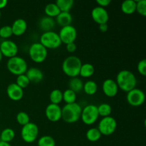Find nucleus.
<instances>
[{"label":"nucleus","instance_id":"1","mask_svg":"<svg viewBox=\"0 0 146 146\" xmlns=\"http://www.w3.org/2000/svg\"><path fill=\"white\" fill-rule=\"evenodd\" d=\"M116 84L118 88L128 93L135 88L137 84L136 77L134 74L128 70L119 71L116 76Z\"/></svg>","mask_w":146,"mask_h":146},{"label":"nucleus","instance_id":"2","mask_svg":"<svg viewBox=\"0 0 146 146\" xmlns=\"http://www.w3.org/2000/svg\"><path fill=\"white\" fill-rule=\"evenodd\" d=\"M82 62L78 56H69L62 63V70L64 74L71 78L78 77Z\"/></svg>","mask_w":146,"mask_h":146},{"label":"nucleus","instance_id":"3","mask_svg":"<svg viewBox=\"0 0 146 146\" xmlns=\"http://www.w3.org/2000/svg\"><path fill=\"white\" fill-rule=\"evenodd\" d=\"M82 108L77 103L66 104L61 108V118L65 122L73 123L78 121L81 118Z\"/></svg>","mask_w":146,"mask_h":146},{"label":"nucleus","instance_id":"4","mask_svg":"<svg viewBox=\"0 0 146 146\" xmlns=\"http://www.w3.org/2000/svg\"><path fill=\"white\" fill-rule=\"evenodd\" d=\"M7 66L9 72L16 76L25 74L28 69V65L26 60L19 56L9 58Z\"/></svg>","mask_w":146,"mask_h":146},{"label":"nucleus","instance_id":"5","mask_svg":"<svg viewBox=\"0 0 146 146\" xmlns=\"http://www.w3.org/2000/svg\"><path fill=\"white\" fill-rule=\"evenodd\" d=\"M40 43L45 48L50 49L58 48L62 44L58 34L54 31H46L43 33L40 37Z\"/></svg>","mask_w":146,"mask_h":146},{"label":"nucleus","instance_id":"6","mask_svg":"<svg viewBox=\"0 0 146 146\" xmlns=\"http://www.w3.org/2000/svg\"><path fill=\"white\" fill-rule=\"evenodd\" d=\"M29 55L33 61L36 63H42L48 55L47 48L40 42L33 43L29 48Z\"/></svg>","mask_w":146,"mask_h":146},{"label":"nucleus","instance_id":"7","mask_svg":"<svg viewBox=\"0 0 146 146\" xmlns=\"http://www.w3.org/2000/svg\"><path fill=\"white\" fill-rule=\"evenodd\" d=\"M98 106L94 104L87 105L82 108L81 118L86 125H92L98 120Z\"/></svg>","mask_w":146,"mask_h":146},{"label":"nucleus","instance_id":"8","mask_svg":"<svg viewBox=\"0 0 146 146\" xmlns=\"http://www.w3.org/2000/svg\"><path fill=\"white\" fill-rule=\"evenodd\" d=\"M38 128L36 124L29 122L23 125L21 130V136L23 141L27 143H31L37 139Z\"/></svg>","mask_w":146,"mask_h":146},{"label":"nucleus","instance_id":"9","mask_svg":"<svg viewBox=\"0 0 146 146\" xmlns=\"http://www.w3.org/2000/svg\"><path fill=\"white\" fill-rule=\"evenodd\" d=\"M117 128V121L113 117H104L98 123V129L101 135H110L113 133Z\"/></svg>","mask_w":146,"mask_h":146},{"label":"nucleus","instance_id":"10","mask_svg":"<svg viewBox=\"0 0 146 146\" xmlns=\"http://www.w3.org/2000/svg\"><path fill=\"white\" fill-rule=\"evenodd\" d=\"M145 99V93L139 88H135L127 93V101L133 106H140L143 104Z\"/></svg>","mask_w":146,"mask_h":146},{"label":"nucleus","instance_id":"11","mask_svg":"<svg viewBox=\"0 0 146 146\" xmlns=\"http://www.w3.org/2000/svg\"><path fill=\"white\" fill-rule=\"evenodd\" d=\"M60 38L61 42L67 44L69 43H73L75 41L77 37V31L76 29L72 26L68 25L62 27L59 31Z\"/></svg>","mask_w":146,"mask_h":146},{"label":"nucleus","instance_id":"12","mask_svg":"<svg viewBox=\"0 0 146 146\" xmlns=\"http://www.w3.org/2000/svg\"><path fill=\"white\" fill-rule=\"evenodd\" d=\"M0 51L2 56L9 58L17 56L18 46L17 44L11 40H4L0 44Z\"/></svg>","mask_w":146,"mask_h":146},{"label":"nucleus","instance_id":"13","mask_svg":"<svg viewBox=\"0 0 146 146\" xmlns=\"http://www.w3.org/2000/svg\"><path fill=\"white\" fill-rule=\"evenodd\" d=\"M91 17L94 21L98 25L102 24H107L109 19V14L108 11L104 7L98 6L93 9L91 11Z\"/></svg>","mask_w":146,"mask_h":146},{"label":"nucleus","instance_id":"14","mask_svg":"<svg viewBox=\"0 0 146 146\" xmlns=\"http://www.w3.org/2000/svg\"><path fill=\"white\" fill-rule=\"evenodd\" d=\"M45 114L50 121L57 122L61 118V108L59 105L50 104L46 108Z\"/></svg>","mask_w":146,"mask_h":146},{"label":"nucleus","instance_id":"15","mask_svg":"<svg viewBox=\"0 0 146 146\" xmlns=\"http://www.w3.org/2000/svg\"><path fill=\"white\" fill-rule=\"evenodd\" d=\"M7 94L9 98L14 101H19L24 96V91H23V88L19 86L15 83L10 84L7 86Z\"/></svg>","mask_w":146,"mask_h":146},{"label":"nucleus","instance_id":"16","mask_svg":"<svg viewBox=\"0 0 146 146\" xmlns=\"http://www.w3.org/2000/svg\"><path fill=\"white\" fill-rule=\"evenodd\" d=\"M102 89L106 96L108 97H114L118 94V86L116 81L111 78H108L103 83Z\"/></svg>","mask_w":146,"mask_h":146},{"label":"nucleus","instance_id":"17","mask_svg":"<svg viewBox=\"0 0 146 146\" xmlns=\"http://www.w3.org/2000/svg\"><path fill=\"white\" fill-rule=\"evenodd\" d=\"M13 34L15 36H21L26 32L27 29V23L24 19H17L13 22L12 26Z\"/></svg>","mask_w":146,"mask_h":146},{"label":"nucleus","instance_id":"18","mask_svg":"<svg viewBox=\"0 0 146 146\" xmlns=\"http://www.w3.org/2000/svg\"><path fill=\"white\" fill-rule=\"evenodd\" d=\"M25 74L30 82L38 83L42 81V79L44 78L43 72L41 71V70L36 67H31V68L27 69Z\"/></svg>","mask_w":146,"mask_h":146},{"label":"nucleus","instance_id":"19","mask_svg":"<svg viewBox=\"0 0 146 146\" xmlns=\"http://www.w3.org/2000/svg\"><path fill=\"white\" fill-rule=\"evenodd\" d=\"M55 24L56 23L54 18L46 16L40 19L38 25H39L40 29L43 30L44 32H46V31H52L53 28L55 27Z\"/></svg>","mask_w":146,"mask_h":146},{"label":"nucleus","instance_id":"20","mask_svg":"<svg viewBox=\"0 0 146 146\" xmlns=\"http://www.w3.org/2000/svg\"><path fill=\"white\" fill-rule=\"evenodd\" d=\"M72 16L70 12H63L61 11L58 16L56 17V23L61 27L71 25L72 22Z\"/></svg>","mask_w":146,"mask_h":146},{"label":"nucleus","instance_id":"21","mask_svg":"<svg viewBox=\"0 0 146 146\" xmlns=\"http://www.w3.org/2000/svg\"><path fill=\"white\" fill-rule=\"evenodd\" d=\"M121 9L124 14H132L136 9V2L134 0H125L121 4Z\"/></svg>","mask_w":146,"mask_h":146},{"label":"nucleus","instance_id":"22","mask_svg":"<svg viewBox=\"0 0 146 146\" xmlns=\"http://www.w3.org/2000/svg\"><path fill=\"white\" fill-rule=\"evenodd\" d=\"M95 72V68L94 65L89 63H86V64H82L80 69L79 75L84 78H89L92 76Z\"/></svg>","mask_w":146,"mask_h":146},{"label":"nucleus","instance_id":"23","mask_svg":"<svg viewBox=\"0 0 146 146\" xmlns=\"http://www.w3.org/2000/svg\"><path fill=\"white\" fill-rule=\"evenodd\" d=\"M44 11H45L46 14L48 17H56L61 12L60 9H58V6L56 4V3H48L46 5L45 8H44Z\"/></svg>","mask_w":146,"mask_h":146},{"label":"nucleus","instance_id":"24","mask_svg":"<svg viewBox=\"0 0 146 146\" xmlns=\"http://www.w3.org/2000/svg\"><path fill=\"white\" fill-rule=\"evenodd\" d=\"M68 86H69V89L72 90L75 93H78L83 90L84 83H83L82 80L80 79L78 77L71 78L68 83Z\"/></svg>","mask_w":146,"mask_h":146},{"label":"nucleus","instance_id":"25","mask_svg":"<svg viewBox=\"0 0 146 146\" xmlns=\"http://www.w3.org/2000/svg\"><path fill=\"white\" fill-rule=\"evenodd\" d=\"M15 137V131L12 128H7L3 130L0 134V141L5 143L11 142Z\"/></svg>","mask_w":146,"mask_h":146},{"label":"nucleus","instance_id":"26","mask_svg":"<svg viewBox=\"0 0 146 146\" xmlns=\"http://www.w3.org/2000/svg\"><path fill=\"white\" fill-rule=\"evenodd\" d=\"M74 4V0H57L56 1V4L58 6L60 11L63 12H69Z\"/></svg>","mask_w":146,"mask_h":146},{"label":"nucleus","instance_id":"27","mask_svg":"<svg viewBox=\"0 0 146 146\" xmlns=\"http://www.w3.org/2000/svg\"><path fill=\"white\" fill-rule=\"evenodd\" d=\"M101 133H100L98 128H91L87 131L86 136V138L91 142L98 141L101 138Z\"/></svg>","mask_w":146,"mask_h":146},{"label":"nucleus","instance_id":"28","mask_svg":"<svg viewBox=\"0 0 146 146\" xmlns=\"http://www.w3.org/2000/svg\"><path fill=\"white\" fill-rule=\"evenodd\" d=\"M84 92L88 95H94L97 92L98 90V86L97 84L94 81H87L85 84H84L83 87Z\"/></svg>","mask_w":146,"mask_h":146},{"label":"nucleus","instance_id":"29","mask_svg":"<svg viewBox=\"0 0 146 146\" xmlns=\"http://www.w3.org/2000/svg\"><path fill=\"white\" fill-rule=\"evenodd\" d=\"M49 99L51 104H58L63 101V92L59 89H54L50 93Z\"/></svg>","mask_w":146,"mask_h":146},{"label":"nucleus","instance_id":"30","mask_svg":"<svg viewBox=\"0 0 146 146\" xmlns=\"http://www.w3.org/2000/svg\"><path fill=\"white\" fill-rule=\"evenodd\" d=\"M63 100L65 101L66 104L76 103V93H75L72 90L69 89V88L65 90L64 92L63 93Z\"/></svg>","mask_w":146,"mask_h":146},{"label":"nucleus","instance_id":"31","mask_svg":"<svg viewBox=\"0 0 146 146\" xmlns=\"http://www.w3.org/2000/svg\"><path fill=\"white\" fill-rule=\"evenodd\" d=\"M98 111L99 116H102L103 118L107 116H110L112 113V108L111 105L108 104H101L98 106Z\"/></svg>","mask_w":146,"mask_h":146},{"label":"nucleus","instance_id":"32","mask_svg":"<svg viewBox=\"0 0 146 146\" xmlns=\"http://www.w3.org/2000/svg\"><path fill=\"white\" fill-rule=\"evenodd\" d=\"M38 146H56V141L50 135H44L38 140Z\"/></svg>","mask_w":146,"mask_h":146},{"label":"nucleus","instance_id":"33","mask_svg":"<svg viewBox=\"0 0 146 146\" xmlns=\"http://www.w3.org/2000/svg\"><path fill=\"white\" fill-rule=\"evenodd\" d=\"M17 121L18 123L21 125H25L26 124L29 123L30 121V118L28 114L24 111L19 112L17 115Z\"/></svg>","mask_w":146,"mask_h":146},{"label":"nucleus","instance_id":"34","mask_svg":"<svg viewBox=\"0 0 146 146\" xmlns=\"http://www.w3.org/2000/svg\"><path fill=\"white\" fill-rule=\"evenodd\" d=\"M30 81L29 80V78H27V76H26V74H21V75L17 76V82L15 83L16 84L19 86V87H21V88H25L29 84Z\"/></svg>","mask_w":146,"mask_h":146},{"label":"nucleus","instance_id":"35","mask_svg":"<svg viewBox=\"0 0 146 146\" xmlns=\"http://www.w3.org/2000/svg\"><path fill=\"white\" fill-rule=\"evenodd\" d=\"M13 35L12 29L11 26L6 25L0 28V37L3 38H8Z\"/></svg>","mask_w":146,"mask_h":146},{"label":"nucleus","instance_id":"36","mask_svg":"<svg viewBox=\"0 0 146 146\" xmlns=\"http://www.w3.org/2000/svg\"><path fill=\"white\" fill-rule=\"evenodd\" d=\"M136 2V9L138 14L145 17L146 15V0H138Z\"/></svg>","mask_w":146,"mask_h":146},{"label":"nucleus","instance_id":"37","mask_svg":"<svg viewBox=\"0 0 146 146\" xmlns=\"http://www.w3.org/2000/svg\"><path fill=\"white\" fill-rule=\"evenodd\" d=\"M137 69L139 74H141L142 76L146 75V60L145 58L141 60L138 62V66H137Z\"/></svg>","mask_w":146,"mask_h":146},{"label":"nucleus","instance_id":"38","mask_svg":"<svg viewBox=\"0 0 146 146\" xmlns=\"http://www.w3.org/2000/svg\"><path fill=\"white\" fill-rule=\"evenodd\" d=\"M66 50L69 53H74L76 50V44L74 42L66 44Z\"/></svg>","mask_w":146,"mask_h":146},{"label":"nucleus","instance_id":"39","mask_svg":"<svg viewBox=\"0 0 146 146\" xmlns=\"http://www.w3.org/2000/svg\"><path fill=\"white\" fill-rule=\"evenodd\" d=\"M111 0H97L96 3L98 4L99 7H104L105 8L106 7L109 5L111 4Z\"/></svg>","mask_w":146,"mask_h":146},{"label":"nucleus","instance_id":"40","mask_svg":"<svg viewBox=\"0 0 146 146\" xmlns=\"http://www.w3.org/2000/svg\"><path fill=\"white\" fill-rule=\"evenodd\" d=\"M108 28V27L107 24H102L99 25V30L101 31H102V32H106V31H107Z\"/></svg>","mask_w":146,"mask_h":146},{"label":"nucleus","instance_id":"41","mask_svg":"<svg viewBox=\"0 0 146 146\" xmlns=\"http://www.w3.org/2000/svg\"><path fill=\"white\" fill-rule=\"evenodd\" d=\"M8 1L7 0H0V9L4 8L7 6Z\"/></svg>","mask_w":146,"mask_h":146},{"label":"nucleus","instance_id":"42","mask_svg":"<svg viewBox=\"0 0 146 146\" xmlns=\"http://www.w3.org/2000/svg\"><path fill=\"white\" fill-rule=\"evenodd\" d=\"M0 146H11V145H10V143H5L0 141Z\"/></svg>","mask_w":146,"mask_h":146},{"label":"nucleus","instance_id":"43","mask_svg":"<svg viewBox=\"0 0 146 146\" xmlns=\"http://www.w3.org/2000/svg\"><path fill=\"white\" fill-rule=\"evenodd\" d=\"M2 54H1V51H0V62H1V59H2Z\"/></svg>","mask_w":146,"mask_h":146},{"label":"nucleus","instance_id":"44","mask_svg":"<svg viewBox=\"0 0 146 146\" xmlns=\"http://www.w3.org/2000/svg\"><path fill=\"white\" fill-rule=\"evenodd\" d=\"M1 11H0V19H1Z\"/></svg>","mask_w":146,"mask_h":146}]
</instances>
